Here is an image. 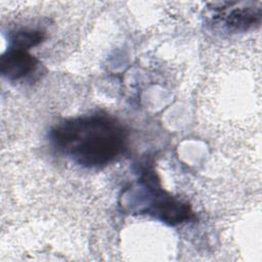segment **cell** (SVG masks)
<instances>
[{"instance_id": "obj_1", "label": "cell", "mask_w": 262, "mask_h": 262, "mask_svg": "<svg viewBox=\"0 0 262 262\" xmlns=\"http://www.w3.org/2000/svg\"><path fill=\"white\" fill-rule=\"evenodd\" d=\"M126 132L116 120L102 115L71 119L51 132L54 145L80 165L99 168L123 152Z\"/></svg>"}, {"instance_id": "obj_2", "label": "cell", "mask_w": 262, "mask_h": 262, "mask_svg": "<svg viewBox=\"0 0 262 262\" xmlns=\"http://www.w3.org/2000/svg\"><path fill=\"white\" fill-rule=\"evenodd\" d=\"M38 67V60L27 50L11 48L2 55L0 72L10 81L23 80L32 75Z\"/></svg>"}, {"instance_id": "obj_3", "label": "cell", "mask_w": 262, "mask_h": 262, "mask_svg": "<svg viewBox=\"0 0 262 262\" xmlns=\"http://www.w3.org/2000/svg\"><path fill=\"white\" fill-rule=\"evenodd\" d=\"M154 212L165 222L177 224L190 219L192 216L188 204L173 196H161L154 205Z\"/></svg>"}, {"instance_id": "obj_4", "label": "cell", "mask_w": 262, "mask_h": 262, "mask_svg": "<svg viewBox=\"0 0 262 262\" xmlns=\"http://www.w3.org/2000/svg\"><path fill=\"white\" fill-rule=\"evenodd\" d=\"M261 11L260 8L254 7H239L233 8L226 15L225 23L228 27L241 31L247 30L253 25H257L260 21Z\"/></svg>"}, {"instance_id": "obj_5", "label": "cell", "mask_w": 262, "mask_h": 262, "mask_svg": "<svg viewBox=\"0 0 262 262\" xmlns=\"http://www.w3.org/2000/svg\"><path fill=\"white\" fill-rule=\"evenodd\" d=\"M44 39V33L35 30H21L15 33L11 39L12 47L14 49L28 50L42 42Z\"/></svg>"}]
</instances>
